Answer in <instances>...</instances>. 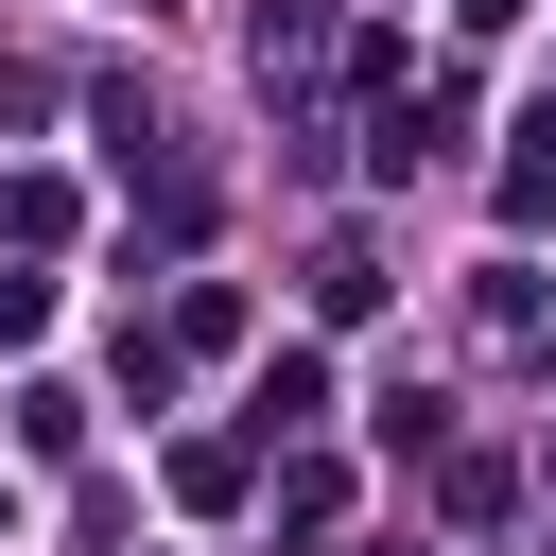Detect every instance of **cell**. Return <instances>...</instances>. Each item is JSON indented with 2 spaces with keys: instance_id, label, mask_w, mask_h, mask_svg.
<instances>
[{
  "instance_id": "obj_2",
  "label": "cell",
  "mask_w": 556,
  "mask_h": 556,
  "mask_svg": "<svg viewBox=\"0 0 556 556\" xmlns=\"http://www.w3.org/2000/svg\"><path fill=\"white\" fill-rule=\"evenodd\" d=\"M556 208V122H521V156H504V226H539Z\"/></svg>"
},
{
  "instance_id": "obj_1",
  "label": "cell",
  "mask_w": 556,
  "mask_h": 556,
  "mask_svg": "<svg viewBox=\"0 0 556 556\" xmlns=\"http://www.w3.org/2000/svg\"><path fill=\"white\" fill-rule=\"evenodd\" d=\"M330 417V365L313 348H261V434H313Z\"/></svg>"
}]
</instances>
